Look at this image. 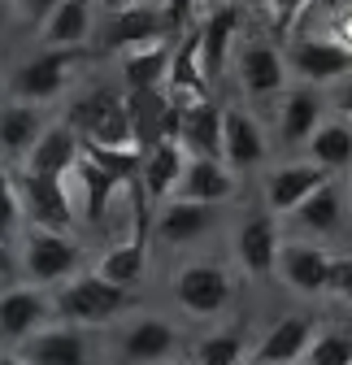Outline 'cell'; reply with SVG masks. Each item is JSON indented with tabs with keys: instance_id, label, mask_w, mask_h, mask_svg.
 Listing matches in <instances>:
<instances>
[{
	"instance_id": "obj_1",
	"label": "cell",
	"mask_w": 352,
	"mask_h": 365,
	"mask_svg": "<svg viewBox=\"0 0 352 365\" xmlns=\"http://www.w3.org/2000/svg\"><path fill=\"white\" fill-rule=\"evenodd\" d=\"M53 304H57L61 322L87 327V331H105V327L122 322L126 313H135V292L105 283L100 274L87 265V269L74 274V279H66L61 287H53Z\"/></svg>"
},
{
	"instance_id": "obj_2",
	"label": "cell",
	"mask_w": 352,
	"mask_h": 365,
	"mask_svg": "<svg viewBox=\"0 0 352 365\" xmlns=\"http://www.w3.org/2000/svg\"><path fill=\"white\" fill-rule=\"evenodd\" d=\"M170 300L192 322H222L235 304V269L222 261H183L170 274Z\"/></svg>"
},
{
	"instance_id": "obj_3",
	"label": "cell",
	"mask_w": 352,
	"mask_h": 365,
	"mask_svg": "<svg viewBox=\"0 0 352 365\" xmlns=\"http://www.w3.org/2000/svg\"><path fill=\"white\" fill-rule=\"evenodd\" d=\"M105 352L113 365H161L174 356H187L183 331L161 313H126L122 322L109 327Z\"/></svg>"
},
{
	"instance_id": "obj_4",
	"label": "cell",
	"mask_w": 352,
	"mask_h": 365,
	"mask_svg": "<svg viewBox=\"0 0 352 365\" xmlns=\"http://www.w3.org/2000/svg\"><path fill=\"white\" fill-rule=\"evenodd\" d=\"M18 269L22 283L35 287H61L66 279H74L78 269H87L83 248L70 240V231H43V226H26L18 240Z\"/></svg>"
},
{
	"instance_id": "obj_5",
	"label": "cell",
	"mask_w": 352,
	"mask_h": 365,
	"mask_svg": "<svg viewBox=\"0 0 352 365\" xmlns=\"http://www.w3.org/2000/svg\"><path fill=\"white\" fill-rule=\"evenodd\" d=\"M66 126L83 144H135L130 113H126V91H113V87L78 91L66 109Z\"/></svg>"
},
{
	"instance_id": "obj_6",
	"label": "cell",
	"mask_w": 352,
	"mask_h": 365,
	"mask_svg": "<svg viewBox=\"0 0 352 365\" xmlns=\"http://www.w3.org/2000/svg\"><path fill=\"white\" fill-rule=\"evenodd\" d=\"M48 322H57V304L48 287L35 283H9L0 292V348L18 352L35 331H43Z\"/></svg>"
},
{
	"instance_id": "obj_7",
	"label": "cell",
	"mask_w": 352,
	"mask_h": 365,
	"mask_svg": "<svg viewBox=\"0 0 352 365\" xmlns=\"http://www.w3.org/2000/svg\"><path fill=\"white\" fill-rule=\"evenodd\" d=\"M100 348H105V339H96V331L57 317L43 331H35L18 348V356L26 365H100Z\"/></svg>"
},
{
	"instance_id": "obj_8",
	"label": "cell",
	"mask_w": 352,
	"mask_h": 365,
	"mask_svg": "<svg viewBox=\"0 0 352 365\" xmlns=\"http://www.w3.org/2000/svg\"><path fill=\"white\" fill-rule=\"evenodd\" d=\"M331 265H335V252L326 244L291 235L279 248L274 279L283 287H291L296 296H326V287H331Z\"/></svg>"
},
{
	"instance_id": "obj_9",
	"label": "cell",
	"mask_w": 352,
	"mask_h": 365,
	"mask_svg": "<svg viewBox=\"0 0 352 365\" xmlns=\"http://www.w3.org/2000/svg\"><path fill=\"white\" fill-rule=\"evenodd\" d=\"M61 187H66V200L74 209V222L83 226H100L113 209V200H122L126 182H118L113 174H105L96 161H78L70 174H61Z\"/></svg>"
},
{
	"instance_id": "obj_10",
	"label": "cell",
	"mask_w": 352,
	"mask_h": 365,
	"mask_svg": "<svg viewBox=\"0 0 352 365\" xmlns=\"http://www.w3.org/2000/svg\"><path fill=\"white\" fill-rule=\"evenodd\" d=\"M92 269L100 274L105 283H113V287H126V292L140 287V279L148 274V196L140 200V213L130 217L126 240L109 244V248L92 261Z\"/></svg>"
},
{
	"instance_id": "obj_11",
	"label": "cell",
	"mask_w": 352,
	"mask_h": 365,
	"mask_svg": "<svg viewBox=\"0 0 352 365\" xmlns=\"http://www.w3.org/2000/svg\"><path fill=\"white\" fill-rule=\"evenodd\" d=\"M78 70V48H43L14 74V96L22 105H48L70 87Z\"/></svg>"
},
{
	"instance_id": "obj_12",
	"label": "cell",
	"mask_w": 352,
	"mask_h": 365,
	"mask_svg": "<svg viewBox=\"0 0 352 365\" xmlns=\"http://www.w3.org/2000/svg\"><path fill=\"white\" fill-rule=\"evenodd\" d=\"M335 174L314 165V161H283L266 174V187H261V196H266V213L274 217H291L304 200H309L318 187H326Z\"/></svg>"
},
{
	"instance_id": "obj_13",
	"label": "cell",
	"mask_w": 352,
	"mask_h": 365,
	"mask_svg": "<svg viewBox=\"0 0 352 365\" xmlns=\"http://www.w3.org/2000/svg\"><path fill=\"white\" fill-rule=\"evenodd\" d=\"M318 335L314 313H283L274 327L252 339V365H300Z\"/></svg>"
},
{
	"instance_id": "obj_14",
	"label": "cell",
	"mask_w": 352,
	"mask_h": 365,
	"mask_svg": "<svg viewBox=\"0 0 352 365\" xmlns=\"http://www.w3.org/2000/svg\"><path fill=\"white\" fill-rule=\"evenodd\" d=\"M279 248H283V231L274 213H248L235 226V265L248 279H274Z\"/></svg>"
},
{
	"instance_id": "obj_15",
	"label": "cell",
	"mask_w": 352,
	"mask_h": 365,
	"mask_svg": "<svg viewBox=\"0 0 352 365\" xmlns=\"http://www.w3.org/2000/svg\"><path fill=\"white\" fill-rule=\"evenodd\" d=\"M235 78L244 87V96L252 101H274L287 91V61L270 39H248L235 53Z\"/></svg>"
},
{
	"instance_id": "obj_16",
	"label": "cell",
	"mask_w": 352,
	"mask_h": 365,
	"mask_svg": "<svg viewBox=\"0 0 352 365\" xmlns=\"http://www.w3.org/2000/svg\"><path fill=\"white\" fill-rule=\"evenodd\" d=\"M213 226H217V205L170 196V200H161V209L152 217V235L165 248H192V244H200L213 231Z\"/></svg>"
},
{
	"instance_id": "obj_17",
	"label": "cell",
	"mask_w": 352,
	"mask_h": 365,
	"mask_svg": "<svg viewBox=\"0 0 352 365\" xmlns=\"http://www.w3.org/2000/svg\"><path fill=\"white\" fill-rule=\"evenodd\" d=\"M287 61L300 74V83H314V87H331V83H343L352 74V53L343 48V43H335L331 35H304V39H296Z\"/></svg>"
},
{
	"instance_id": "obj_18",
	"label": "cell",
	"mask_w": 352,
	"mask_h": 365,
	"mask_svg": "<svg viewBox=\"0 0 352 365\" xmlns=\"http://www.w3.org/2000/svg\"><path fill=\"white\" fill-rule=\"evenodd\" d=\"M331 101H326V87H314V83H300V87H287L279 96V140L283 148H304L309 135L322 126Z\"/></svg>"
},
{
	"instance_id": "obj_19",
	"label": "cell",
	"mask_w": 352,
	"mask_h": 365,
	"mask_svg": "<svg viewBox=\"0 0 352 365\" xmlns=\"http://www.w3.org/2000/svg\"><path fill=\"white\" fill-rule=\"evenodd\" d=\"M266 157H270V140H266L261 118L248 113L244 105H227L222 109V161L235 174H244V170H257Z\"/></svg>"
},
{
	"instance_id": "obj_20",
	"label": "cell",
	"mask_w": 352,
	"mask_h": 365,
	"mask_svg": "<svg viewBox=\"0 0 352 365\" xmlns=\"http://www.w3.org/2000/svg\"><path fill=\"white\" fill-rule=\"evenodd\" d=\"M18 196H22L26 226H43V231H70V226H78L61 178H35V174L18 170Z\"/></svg>"
},
{
	"instance_id": "obj_21",
	"label": "cell",
	"mask_w": 352,
	"mask_h": 365,
	"mask_svg": "<svg viewBox=\"0 0 352 365\" xmlns=\"http://www.w3.org/2000/svg\"><path fill=\"white\" fill-rule=\"evenodd\" d=\"M78 161H83V140H78L66 122H48L18 170H22V174H35V178H61V174H70Z\"/></svg>"
},
{
	"instance_id": "obj_22",
	"label": "cell",
	"mask_w": 352,
	"mask_h": 365,
	"mask_svg": "<svg viewBox=\"0 0 352 365\" xmlns=\"http://www.w3.org/2000/svg\"><path fill=\"white\" fill-rule=\"evenodd\" d=\"M287 222H291V231L300 240H318L322 244L326 235H335L339 226L348 222V187H339V178H331L326 187H318Z\"/></svg>"
},
{
	"instance_id": "obj_23",
	"label": "cell",
	"mask_w": 352,
	"mask_h": 365,
	"mask_svg": "<svg viewBox=\"0 0 352 365\" xmlns=\"http://www.w3.org/2000/svg\"><path fill=\"white\" fill-rule=\"evenodd\" d=\"M235 187H239V174H235L222 157H187L183 182H179V192H174V196L222 209V205L235 196Z\"/></svg>"
},
{
	"instance_id": "obj_24",
	"label": "cell",
	"mask_w": 352,
	"mask_h": 365,
	"mask_svg": "<svg viewBox=\"0 0 352 365\" xmlns=\"http://www.w3.org/2000/svg\"><path fill=\"white\" fill-rule=\"evenodd\" d=\"M170 31H174V26H170V18L161 14V5H130V9L113 14L109 35H105V48H109V53H130V48H144V43L165 39Z\"/></svg>"
},
{
	"instance_id": "obj_25",
	"label": "cell",
	"mask_w": 352,
	"mask_h": 365,
	"mask_svg": "<svg viewBox=\"0 0 352 365\" xmlns=\"http://www.w3.org/2000/svg\"><path fill=\"white\" fill-rule=\"evenodd\" d=\"M183 170H187V148L183 140H161L144 153V170H140V187L148 200H170L183 182Z\"/></svg>"
},
{
	"instance_id": "obj_26",
	"label": "cell",
	"mask_w": 352,
	"mask_h": 365,
	"mask_svg": "<svg viewBox=\"0 0 352 365\" xmlns=\"http://www.w3.org/2000/svg\"><path fill=\"white\" fill-rule=\"evenodd\" d=\"M304 161H314L331 174L352 170V122L339 113H326L322 126L309 135V144H304Z\"/></svg>"
},
{
	"instance_id": "obj_27",
	"label": "cell",
	"mask_w": 352,
	"mask_h": 365,
	"mask_svg": "<svg viewBox=\"0 0 352 365\" xmlns=\"http://www.w3.org/2000/svg\"><path fill=\"white\" fill-rule=\"evenodd\" d=\"M43 113H39V105H22V101H14V105H5L0 109V157L5 161H26V153L35 148V140L43 135Z\"/></svg>"
},
{
	"instance_id": "obj_28",
	"label": "cell",
	"mask_w": 352,
	"mask_h": 365,
	"mask_svg": "<svg viewBox=\"0 0 352 365\" xmlns=\"http://www.w3.org/2000/svg\"><path fill=\"white\" fill-rule=\"evenodd\" d=\"M170 61H174V48H170L165 39L122 53V91H152V87H165Z\"/></svg>"
},
{
	"instance_id": "obj_29",
	"label": "cell",
	"mask_w": 352,
	"mask_h": 365,
	"mask_svg": "<svg viewBox=\"0 0 352 365\" xmlns=\"http://www.w3.org/2000/svg\"><path fill=\"white\" fill-rule=\"evenodd\" d=\"M179 140H183L187 157H222V109H217L209 96L187 105Z\"/></svg>"
},
{
	"instance_id": "obj_30",
	"label": "cell",
	"mask_w": 352,
	"mask_h": 365,
	"mask_svg": "<svg viewBox=\"0 0 352 365\" xmlns=\"http://www.w3.org/2000/svg\"><path fill=\"white\" fill-rule=\"evenodd\" d=\"M239 31V5H213V14L200 22V61L205 74H222V66L231 61V39Z\"/></svg>"
},
{
	"instance_id": "obj_31",
	"label": "cell",
	"mask_w": 352,
	"mask_h": 365,
	"mask_svg": "<svg viewBox=\"0 0 352 365\" xmlns=\"http://www.w3.org/2000/svg\"><path fill=\"white\" fill-rule=\"evenodd\" d=\"M92 0H61V5L43 18V48H78L92 35Z\"/></svg>"
},
{
	"instance_id": "obj_32",
	"label": "cell",
	"mask_w": 352,
	"mask_h": 365,
	"mask_svg": "<svg viewBox=\"0 0 352 365\" xmlns=\"http://www.w3.org/2000/svg\"><path fill=\"white\" fill-rule=\"evenodd\" d=\"M192 365H252V339L239 327H217L187 352Z\"/></svg>"
},
{
	"instance_id": "obj_33",
	"label": "cell",
	"mask_w": 352,
	"mask_h": 365,
	"mask_svg": "<svg viewBox=\"0 0 352 365\" xmlns=\"http://www.w3.org/2000/svg\"><path fill=\"white\" fill-rule=\"evenodd\" d=\"M300 365H352V322H318Z\"/></svg>"
},
{
	"instance_id": "obj_34",
	"label": "cell",
	"mask_w": 352,
	"mask_h": 365,
	"mask_svg": "<svg viewBox=\"0 0 352 365\" xmlns=\"http://www.w3.org/2000/svg\"><path fill=\"white\" fill-rule=\"evenodd\" d=\"M26 231V213H22V196H18V174H9L5 157H0V240L9 248L22 240Z\"/></svg>"
},
{
	"instance_id": "obj_35",
	"label": "cell",
	"mask_w": 352,
	"mask_h": 365,
	"mask_svg": "<svg viewBox=\"0 0 352 365\" xmlns=\"http://www.w3.org/2000/svg\"><path fill=\"white\" fill-rule=\"evenodd\" d=\"M326 296H335V300L352 304V252L335 257V265H331V287H326Z\"/></svg>"
},
{
	"instance_id": "obj_36",
	"label": "cell",
	"mask_w": 352,
	"mask_h": 365,
	"mask_svg": "<svg viewBox=\"0 0 352 365\" xmlns=\"http://www.w3.org/2000/svg\"><path fill=\"white\" fill-rule=\"evenodd\" d=\"M331 109H335L339 118L352 122V74H348L343 83H335V91H331Z\"/></svg>"
},
{
	"instance_id": "obj_37",
	"label": "cell",
	"mask_w": 352,
	"mask_h": 365,
	"mask_svg": "<svg viewBox=\"0 0 352 365\" xmlns=\"http://www.w3.org/2000/svg\"><path fill=\"white\" fill-rule=\"evenodd\" d=\"M192 9H196V0H161V14L170 18V26L179 31L187 18H192Z\"/></svg>"
},
{
	"instance_id": "obj_38",
	"label": "cell",
	"mask_w": 352,
	"mask_h": 365,
	"mask_svg": "<svg viewBox=\"0 0 352 365\" xmlns=\"http://www.w3.org/2000/svg\"><path fill=\"white\" fill-rule=\"evenodd\" d=\"M331 26H335V31H331V39H335V43H343V48L352 53V5H348V9H339V14L331 18Z\"/></svg>"
},
{
	"instance_id": "obj_39",
	"label": "cell",
	"mask_w": 352,
	"mask_h": 365,
	"mask_svg": "<svg viewBox=\"0 0 352 365\" xmlns=\"http://www.w3.org/2000/svg\"><path fill=\"white\" fill-rule=\"evenodd\" d=\"M57 5H61V0H26V9H31V18H39V22L48 18V14H53Z\"/></svg>"
},
{
	"instance_id": "obj_40",
	"label": "cell",
	"mask_w": 352,
	"mask_h": 365,
	"mask_svg": "<svg viewBox=\"0 0 352 365\" xmlns=\"http://www.w3.org/2000/svg\"><path fill=\"white\" fill-rule=\"evenodd\" d=\"M105 5H109L113 14H122V9H130V5H140V0H105Z\"/></svg>"
},
{
	"instance_id": "obj_41",
	"label": "cell",
	"mask_w": 352,
	"mask_h": 365,
	"mask_svg": "<svg viewBox=\"0 0 352 365\" xmlns=\"http://www.w3.org/2000/svg\"><path fill=\"white\" fill-rule=\"evenodd\" d=\"M0 365H26V361H22L18 352H0Z\"/></svg>"
},
{
	"instance_id": "obj_42",
	"label": "cell",
	"mask_w": 352,
	"mask_h": 365,
	"mask_svg": "<svg viewBox=\"0 0 352 365\" xmlns=\"http://www.w3.org/2000/svg\"><path fill=\"white\" fill-rule=\"evenodd\" d=\"M161 365H192L187 356H174V361H161Z\"/></svg>"
},
{
	"instance_id": "obj_43",
	"label": "cell",
	"mask_w": 352,
	"mask_h": 365,
	"mask_svg": "<svg viewBox=\"0 0 352 365\" xmlns=\"http://www.w3.org/2000/svg\"><path fill=\"white\" fill-rule=\"evenodd\" d=\"M5 14H9V0H0V22H5Z\"/></svg>"
},
{
	"instance_id": "obj_44",
	"label": "cell",
	"mask_w": 352,
	"mask_h": 365,
	"mask_svg": "<svg viewBox=\"0 0 352 365\" xmlns=\"http://www.w3.org/2000/svg\"><path fill=\"white\" fill-rule=\"evenodd\" d=\"M5 287H9V274H5V269H0V292H5Z\"/></svg>"
},
{
	"instance_id": "obj_45",
	"label": "cell",
	"mask_w": 352,
	"mask_h": 365,
	"mask_svg": "<svg viewBox=\"0 0 352 365\" xmlns=\"http://www.w3.org/2000/svg\"><path fill=\"white\" fill-rule=\"evenodd\" d=\"M213 5H239V0H213Z\"/></svg>"
},
{
	"instance_id": "obj_46",
	"label": "cell",
	"mask_w": 352,
	"mask_h": 365,
	"mask_svg": "<svg viewBox=\"0 0 352 365\" xmlns=\"http://www.w3.org/2000/svg\"><path fill=\"white\" fill-rule=\"evenodd\" d=\"M348 213H352V182H348Z\"/></svg>"
},
{
	"instance_id": "obj_47",
	"label": "cell",
	"mask_w": 352,
	"mask_h": 365,
	"mask_svg": "<svg viewBox=\"0 0 352 365\" xmlns=\"http://www.w3.org/2000/svg\"><path fill=\"white\" fill-rule=\"evenodd\" d=\"M0 352H5V348H0Z\"/></svg>"
}]
</instances>
